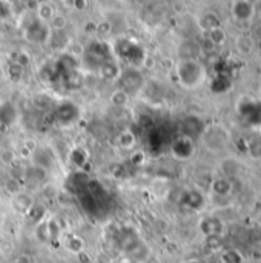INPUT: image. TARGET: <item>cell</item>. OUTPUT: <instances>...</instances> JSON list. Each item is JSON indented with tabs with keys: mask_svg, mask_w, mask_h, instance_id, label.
Wrapping results in <instances>:
<instances>
[{
	"mask_svg": "<svg viewBox=\"0 0 261 263\" xmlns=\"http://www.w3.org/2000/svg\"><path fill=\"white\" fill-rule=\"evenodd\" d=\"M177 77L186 88H197L205 82L206 72L203 66L194 59H183L177 65Z\"/></svg>",
	"mask_w": 261,
	"mask_h": 263,
	"instance_id": "6da1fadb",
	"label": "cell"
},
{
	"mask_svg": "<svg viewBox=\"0 0 261 263\" xmlns=\"http://www.w3.org/2000/svg\"><path fill=\"white\" fill-rule=\"evenodd\" d=\"M114 51L118 57L131 62V63H142L145 60V51L142 46H138L137 43L131 42V40H117Z\"/></svg>",
	"mask_w": 261,
	"mask_h": 263,
	"instance_id": "7a4b0ae2",
	"label": "cell"
},
{
	"mask_svg": "<svg viewBox=\"0 0 261 263\" xmlns=\"http://www.w3.org/2000/svg\"><path fill=\"white\" fill-rule=\"evenodd\" d=\"M238 112L246 123L261 126V106L257 102L251 99H243L238 105Z\"/></svg>",
	"mask_w": 261,
	"mask_h": 263,
	"instance_id": "3957f363",
	"label": "cell"
},
{
	"mask_svg": "<svg viewBox=\"0 0 261 263\" xmlns=\"http://www.w3.org/2000/svg\"><path fill=\"white\" fill-rule=\"evenodd\" d=\"M171 151H172V154H174L175 159H178V160H188V159H191L194 156L195 146H194L192 139H189L186 136H180V137H177L172 142Z\"/></svg>",
	"mask_w": 261,
	"mask_h": 263,
	"instance_id": "277c9868",
	"label": "cell"
},
{
	"mask_svg": "<svg viewBox=\"0 0 261 263\" xmlns=\"http://www.w3.org/2000/svg\"><path fill=\"white\" fill-rule=\"evenodd\" d=\"M118 79L122 83V89L126 94H132V92L138 91L143 85V76L137 69H126L120 74Z\"/></svg>",
	"mask_w": 261,
	"mask_h": 263,
	"instance_id": "5b68a950",
	"label": "cell"
},
{
	"mask_svg": "<svg viewBox=\"0 0 261 263\" xmlns=\"http://www.w3.org/2000/svg\"><path fill=\"white\" fill-rule=\"evenodd\" d=\"M231 12L238 22H251L255 17V5L248 0H237L232 3Z\"/></svg>",
	"mask_w": 261,
	"mask_h": 263,
	"instance_id": "8992f818",
	"label": "cell"
},
{
	"mask_svg": "<svg viewBox=\"0 0 261 263\" xmlns=\"http://www.w3.org/2000/svg\"><path fill=\"white\" fill-rule=\"evenodd\" d=\"M49 31H51V26L45 22H42L40 18H34L29 25H28V29H26V35L29 40L32 42H46L48 37H49Z\"/></svg>",
	"mask_w": 261,
	"mask_h": 263,
	"instance_id": "52a82bcc",
	"label": "cell"
},
{
	"mask_svg": "<svg viewBox=\"0 0 261 263\" xmlns=\"http://www.w3.org/2000/svg\"><path fill=\"white\" fill-rule=\"evenodd\" d=\"M55 117H57V120L62 122V123H71V122H74V120L78 117V109H77V106H75L74 103L65 102V103H62V105L57 108Z\"/></svg>",
	"mask_w": 261,
	"mask_h": 263,
	"instance_id": "ba28073f",
	"label": "cell"
},
{
	"mask_svg": "<svg viewBox=\"0 0 261 263\" xmlns=\"http://www.w3.org/2000/svg\"><path fill=\"white\" fill-rule=\"evenodd\" d=\"M182 203H183V206L191 208V210H202L205 205V197L202 193H198L195 190L186 191L182 197Z\"/></svg>",
	"mask_w": 261,
	"mask_h": 263,
	"instance_id": "9c48e42d",
	"label": "cell"
},
{
	"mask_svg": "<svg viewBox=\"0 0 261 263\" xmlns=\"http://www.w3.org/2000/svg\"><path fill=\"white\" fill-rule=\"evenodd\" d=\"M200 230L206 237L211 236H220L222 230H223V223L217 219V217H206L205 220H202L200 223Z\"/></svg>",
	"mask_w": 261,
	"mask_h": 263,
	"instance_id": "30bf717a",
	"label": "cell"
},
{
	"mask_svg": "<svg viewBox=\"0 0 261 263\" xmlns=\"http://www.w3.org/2000/svg\"><path fill=\"white\" fill-rule=\"evenodd\" d=\"M198 25H200L202 31H205V32H211L217 28H222L220 17L215 12H206L205 15H202V18L198 20Z\"/></svg>",
	"mask_w": 261,
	"mask_h": 263,
	"instance_id": "8fae6325",
	"label": "cell"
},
{
	"mask_svg": "<svg viewBox=\"0 0 261 263\" xmlns=\"http://www.w3.org/2000/svg\"><path fill=\"white\" fill-rule=\"evenodd\" d=\"M211 188L217 196H229L232 193V182L228 177H220L212 182Z\"/></svg>",
	"mask_w": 261,
	"mask_h": 263,
	"instance_id": "7c38bea8",
	"label": "cell"
},
{
	"mask_svg": "<svg viewBox=\"0 0 261 263\" xmlns=\"http://www.w3.org/2000/svg\"><path fill=\"white\" fill-rule=\"evenodd\" d=\"M15 122V108L5 102L0 105V125L3 126H11Z\"/></svg>",
	"mask_w": 261,
	"mask_h": 263,
	"instance_id": "4fadbf2b",
	"label": "cell"
},
{
	"mask_svg": "<svg viewBox=\"0 0 261 263\" xmlns=\"http://www.w3.org/2000/svg\"><path fill=\"white\" fill-rule=\"evenodd\" d=\"M231 88V79L226 74H218L215 80L211 83V89L215 94H223Z\"/></svg>",
	"mask_w": 261,
	"mask_h": 263,
	"instance_id": "5bb4252c",
	"label": "cell"
},
{
	"mask_svg": "<svg viewBox=\"0 0 261 263\" xmlns=\"http://www.w3.org/2000/svg\"><path fill=\"white\" fill-rule=\"evenodd\" d=\"M100 74H102V77L106 79V80H115V79L120 77L122 71L118 69V66H117L115 63H112V62H105V63L100 66Z\"/></svg>",
	"mask_w": 261,
	"mask_h": 263,
	"instance_id": "9a60e30c",
	"label": "cell"
},
{
	"mask_svg": "<svg viewBox=\"0 0 261 263\" xmlns=\"http://www.w3.org/2000/svg\"><path fill=\"white\" fill-rule=\"evenodd\" d=\"M37 18H40L42 22L48 23L54 18V9L51 5L48 3H38L37 5Z\"/></svg>",
	"mask_w": 261,
	"mask_h": 263,
	"instance_id": "2e32d148",
	"label": "cell"
},
{
	"mask_svg": "<svg viewBox=\"0 0 261 263\" xmlns=\"http://www.w3.org/2000/svg\"><path fill=\"white\" fill-rule=\"evenodd\" d=\"M118 143H120V146L122 148H125V149H131V148H134L135 146V143H137V137H135V134L132 133V131H123L122 134H120V137H118Z\"/></svg>",
	"mask_w": 261,
	"mask_h": 263,
	"instance_id": "e0dca14e",
	"label": "cell"
},
{
	"mask_svg": "<svg viewBox=\"0 0 261 263\" xmlns=\"http://www.w3.org/2000/svg\"><path fill=\"white\" fill-rule=\"evenodd\" d=\"M208 39H209V42L217 48V46H222V45L226 42V32H225L223 28H217V29L208 32Z\"/></svg>",
	"mask_w": 261,
	"mask_h": 263,
	"instance_id": "ac0fdd59",
	"label": "cell"
},
{
	"mask_svg": "<svg viewBox=\"0 0 261 263\" xmlns=\"http://www.w3.org/2000/svg\"><path fill=\"white\" fill-rule=\"evenodd\" d=\"M237 49L242 54H249L254 49V40L248 35H242L237 40Z\"/></svg>",
	"mask_w": 261,
	"mask_h": 263,
	"instance_id": "d6986e66",
	"label": "cell"
},
{
	"mask_svg": "<svg viewBox=\"0 0 261 263\" xmlns=\"http://www.w3.org/2000/svg\"><path fill=\"white\" fill-rule=\"evenodd\" d=\"M92 55L94 57H100V59H108L109 54L112 52L111 48L105 43V42H98V43H94L92 49H91Z\"/></svg>",
	"mask_w": 261,
	"mask_h": 263,
	"instance_id": "ffe728a7",
	"label": "cell"
},
{
	"mask_svg": "<svg viewBox=\"0 0 261 263\" xmlns=\"http://www.w3.org/2000/svg\"><path fill=\"white\" fill-rule=\"evenodd\" d=\"M86 160H88V154H86L85 149H82V148L72 149V153H71V162H72L75 166H80V168L85 166Z\"/></svg>",
	"mask_w": 261,
	"mask_h": 263,
	"instance_id": "44dd1931",
	"label": "cell"
},
{
	"mask_svg": "<svg viewBox=\"0 0 261 263\" xmlns=\"http://www.w3.org/2000/svg\"><path fill=\"white\" fill-rule=\"evenodd\" d=\"M223 171H225V174L228 176V179L235 177V176H238V173H240V165L237 163V160L229 159V160H226V162L223 163Z\"/></svg>",
	"mask_w": 261,
	"mask_h": 263,
	"instance_id": "7402d4cb",
	"label": "cell"
},
{
	"mask_svg": "<svg viewBox=\"0 0 261 263\" xmlns=\"http://www.w3.org/2000/svg\"><path fill=\"white\" fill-rule=\"evenodd\" d=\"M222 263H243V256L237 250H226L222 254Z\"/></svg>",
	"mask_w": 261,
	"mask_h": 263,
	"instance_id": "603a6c76",
	"label": "cell"
},
{
	"mask_svg": "<svg viewBox=\"0 0 261 263\" xmlns=\"http://www.w3.org/2000/svg\"><path fill=\"white\" fill-rule=\"evenodd\" d=\"M9 77L14 80V82H18L20 79H22V76H23V72H25V69H23V66H20L18 63H15L14 62V65H11L9 66Z\"/></svg>",
	"mask_w": 261,
	"mask_h": 263,
	"instance_id": "cb8c5ba5",
	"label": "cell"
},
{
	"mask_svg": "<svg viewBox=\"0 0 261 263\" xmlns=\"http://www.w3.org/2000/svg\"><path fill=\"white\" fill-rule=\"evenodd\" d=\"M248 149H249V153L252 154V157H257V159H260L261 157V139H255V140H252V142L248 145Z\"/></svg>",
	"mask_w": 261,
	"mask_h": 263,
	"instance_id": "d4e9b609",
	"label": "cell"
},
{
	"mask_svg": "<svg viewBox=\"0 0 261 263\" xmlns=\"http://www.w3.org/2000/svg\"><path fill=\"white\" fill-rule=\"evenodd\" d=\"M128 102V94L122 89V91H117L114 96H112V103L117 105V106H122Z\"/></svg>",
	"mask_w": 261,
	"mask_h": 263,
	"instance_id": "484cf974",
	"label": "cell"
},
{
	"mask_svg": "<svg viewBox=\"0 0 261 263\" xmlns=\"http://www.w3.org/2000/svg\"><path fill=\"white\" fill-rule=\"evenodd\" d=\"M66 25V18L65 17H62V15H54V18L49 22V26H52L54 29H57V31H60V29H63V26Z\"/></svg>",
	"mask_w": 261,
	"mask_h": 263,
	"instance_id": "4316f807",
	"label": "cell"
},
{
	"mask_svg": "<svg viewBox=\"0 0 261 263\" xmlns=\"http://www.w3.org/2000/svg\"><path fill=\"white\" fill-rule=\"evenodd\" d=\"M186 263H202V262H198V260H189V262H186Z\"/></svg>",
	"mask_w": 261,
	"mask_h": 263,
	"instance_id": "83f0119b",
	"label": "cell"
},
{
	"mask_svg": "<svg viewBox=\"0 0 261 263\" xmlns=\"http://www.w3.org/2000/svg\"><path fill=\"white\" fill-rule=\"evenodd\" d=\"M260 139H261V126H260Z\"/></svg>",
	"mask_w": 261,
	"mask_h": 263,
	"instance_id": "f1b7e54d",
	"label": "cell"
}]
</instances>
